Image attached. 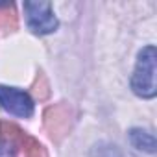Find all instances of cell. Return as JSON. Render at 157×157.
<instances>
[{"mask_svg": "<svg viewBox=\"0 0 157 157\" xmlns=\"http://www.w3.org/2000/svg\"><path fill=\"white\" fill-rule=\"evenodd\" d=\"M131 89L140 98H153L157 93L155 83V46L148 44L139 52L137 65L131 76Z\"/></svg>", "mask_w": 157, "mask_h": 157, "instance_id": "cell-1", "label": "cell"}, {"mask_svg": "<svg viewBox=\"0 0 157 157\" xmlns=\"http://www.w3.org/2000/svg\"><path fill=\"white\" fill-rule=\"evenodd\" d=\"M24 13L28 28L35 35H48L59 26L50 2H24Z\"/></svg>", "mask_w": 157, "mask_h": 157, "instance_id": "cell-2", "label": "cell"}, {"mask_svg": "<svg viewBox=\"0 0 157 157\" xmlns=\"http://www.w3.org/2000/svg\"><path fill=\"white\" fill-rule=\"evenodd\" d=\"M44 128L50 133V137L54 140H61L72 128L74 122V109L72 105H68L67 102L50 105L44 111Z\"/></svg>", "mask_w": 157, "mask_h": 157, "instance_id": "cell-3", "label": "cell"}, {"mask_svg": "<svg viewBox=\"0 0 157 157\" xmlns=\"http://www.w3.org/2000/svg\"><path fill=\"white\" fill-rule=\"evenodd\" d=\"M0 107L10 115L30 118L33 115V100L26 91L0 85Z\"/></svg>", "mask_w": 157, "mask_h": 157, "instance_id": "cell-4", "label": "cell"}, {"mask_svg": "<svg viewBox=\"0 0 157 157\" xmlns=\"http://www.w3.org/2000/svg\"><path fill=\"white\" fill-rule=\"evenodd\" d=\"M129 140L131 144L140 150V151H146V153H153L155 151V139L150 131L146 129H140V128H133L129 131Z\"/></svg>", "mask_w": 157, "mask_h": 157, "instance_id": "cell-5", "label": "cell"}, {"mask_svg": "<svg viewBox=\"0 0 157 157\" xmlns=\"http://www.w3.org/2000/svg\"><path fill=\"white\" fill-rule=\"evenodd\" d=\"M19 148L24 151V157H48V153H46V150L43 148V144H41L37 139L30 137L28 133L22 135Z\"/></svg>", "mask_w": 157, "mask_h": 157, "instance_id": "cell-6", "label": "cell"}, {"mask_svg": "<svg viewBox=\"0 0 157 157\" xmlns=\"http://www.w3.org/2000/svg\"><path fill=\"white\" fill-rule=\"evenodd\" d=\"M19 24L15 6L10 2H0V30H15Z\"/></svg>", "mask_w": 157, "mask_h": 157, "instance_id": "cell-7", "label": "cell"}, {"mask_svg": "<svg viewBox=\"0 0 157 157\" xmlns=\"http://www.w3.org/2000/svg\"><path fill=\"white\" fill-rule=\"evenodd\" d=\"M32 91H33V94H35L37 100H46V98L50 96V87H48V82H46L44 74H41V72L37 74Z\"/></svg>", "mask_w": 157, "mask_h": 157, "instance_id": "cell-8", "label": "cell"}, {"mask_svg": "<svg viewBox=\"0 0 157 157\" xmlns=\"http://www.w3.org/2000/svg\"><path fill=\"white\" fill-rule=\"evenodd\" d=\"M17 146L0 140V157H17Z\"/></svg>", "mask_w": 157, "mask_h": 157, "instance_id": "cell-9", "label": "cell"}]
</instances>
